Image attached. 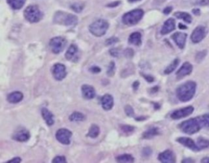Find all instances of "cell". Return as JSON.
<instances>
[{"instance_id":"obj_3","label":"cell","mask_w":209,"mask_h":163,"mask_svg":"<svg viewBox=\"0 0 209 163\" xmlns=\"http://www.w3.org/2000/svg\"><path fill=\"white\" fill-rule=\"evenodd\" d=\"M178 128L184 134L192 135L199 132V130L203 129V126L201 125L200 120L198 116L195 118H190V119L181 122L178 125Z\"/></svg>"},{"instance_id":"obj_53","label":"cell","mask_w":209,"mask_h":163,"mask_svg":"<svg viewBox=\"0 0 209 163\" xmlns=\"http://www.w3.org/2000/svg\"><path fill=\"white\" fill-rule=\"evenodd\" d=\"M182 163H194L195 162V160L190 157H186V158L182 159V161H181Z\"/></svg>"},{"instance_id":"obj_40","label":"cell","mask_w":209,"mask_h":163,"mask_svg":"<svg viewBox=\"0 0 209 163\" xmlns=\"http://www.w3.org/2000/svg\"><path fill=\"white\" fill-rule=\"evenodd\" d=\"M123 55L127 59H131V58H133L134 55H135V52H134V50L132 48H127L123 50Z\"/></svg>"},{"instance_id":"obj_51","label":"cell","mask_w":209,"mask_h":163,"mask_svg":"<svg viewBox=\"0 0 209 163\" xmlns=\"http://www.w3.org/2000/svg\"><path fill=\"white\" fill-rule=\"evenodd\" d=\"M172 10H173V8H172V6H168L166 7V8H164L163 10V13L164 15H169L172 12Z\"/></svg>"},{"instance_id":"obj_5","label":"cell","mask_w":209,"mask_h":163,"mask_svg":"<svg viewBox=\"0 0 209 163\" xmlns=\"http://www.w3.org/2000/svg\"><path fill=\"white\" fill-rule=\"evenodd\" d=\"M145 15V12L142 8H135L127 12L122 17V22L127 26H134L142 21Z\"/></svg>"},{"instance_id":"obj_45","label":"cell","mask_w":209,"mask_h":163,"mask_svg":"<svg viewBox=\"0 0 209 163\" xmlns=\"http://www.w3.org/2000/svg\"><path fill=\"white\" fill-rule=\"evenodd\" d=\"M88 70H89L90 73L93 74H100L101 72V69H100V67L97 66V65H93V66H91Z\"/></svg>"},{"instance_id":"obj_44","label":"cell","mask_w":209,"mask_h":163,"mask_svg":"<svg viewBox=\"0 0 209 163\" xmlns=\"http://www.w3.org/2000/svg\"><path fill=\"white\" fill-rule=\"evenodd\" d=\"M122 2L120 0H116V1H112V2L108 3L106 4V8H117L119 7V5L121 4Z\"/></svg>"},{"instance_id":"obj_22","label":"cell","mask_w":209,"mask_h":163,"mask_svg":"<svg viewBox=\"0 0 209 163\" xmlns=\"http://www.w3.org/2000/svg\"><path fill=\"white\" fill-rule=\"evenodd\" d=\"M24 99V94L20 91H12L7 95V101L12 104H16L21 102Z\"/></svg>"},{"instance_id":"obj_14","label":"cell","mask_w":209,"mask_h":163,"mask_svg":"<svg viewBox=\"0 0 209 163\" xmlns=\"http://www.w3.org/2000/svg\"><path fill=\"white\" fill-rule=\"evenodd\" d=\"M187 34L184 32H180V31H177L175 32L174 33H172L171 36V38L172 41L174 42V43L176 44V47L179 49H184L185 45H186V41H187Z\"/></svg>"},{"instance_id":"obj_7","label":"cell","mask_w":209,"mask_h":163,"mask_svg":"<svg viewBox=\"0 0 209 163\" xmlns=\"http://www.w3.org/2000/svg\"><path fill=\"white\" fill-rule=\"evenodd\" d=\"M48 45L51 52L55 55H58L65 50L67 45V40L63 36H56L50 39Z\"/></svg>"},{"instance_id":"obj_18","label":"cell","mask_w":209,"mask_h":163,"mask_svg":"<svg viewBox=\"0 0 209 163\" xmlns=\"http://www.w3.org/2000/svg\"><path fill=\"white\" fill-rule=\"evenodd\" d=\"M100 106L104 111H110L114 108L115 105V99L113 95L109 93H106L100 97Z\"/></svg>"},{"instance_id":"obj_34","label":"cell","mask_w":209,"mask_h":163,"mask_svg":"<svg viewBox=\"0 0 209 163\" xmlns=\"http://www.w3.org/2000/svg\"><path fill=\"white\" fill-rule=\"evenodd\" d=\"M116 72V64L115 61H110L107 66V70H106V74L108 77H114Z\"/></svg>"},{"instance_id":"obj_47","label":"cell","mask_w":209,"mask_h":163,"mask_svg":"<svg viewBox=\"0 0 209 163\" xmlns=\"http://www.w3.org/2000/svg\"><path fill=\"white\" fill-rule=\"evenodd\" d=\"M195 4L199 5L201 7H204L209 5V0H196Z\"/></svg>"},{"instance_id":"obj_43","label":"cell","mask_w":209,"mask_h":163,"mask_svg":"<svg viewBox=\"0 0 209 163\" xmlns=\"http://www.w3.org/2000/svg\"><path fill=\"white\" fill-rule=\"evenodd\" d=\"M141 75H142V78H143L148 83H153L154 82V80H155L154 77L151 74H145V73H141Z\"/></svg>"},{"instance_id":"obj_1","label":"cell","mask_w":209,"mask_h":163,"mask_svg":"<svg viewBox=\"0 0 209 163\" xmlns=\"http://www.w3.org/2000/svg\"><path fill=\"white\" fill-rule=\"evenodd\" d=\"M197 91V83L195 81H186L177 87L176 95L180 102L186 103L195 97Z\"/></svg>"},{"instance_id":"obj_25","label":"cell","mask_w":209,"mask_h":163,"mask_svg":"<svg viewBox=\"0 0 209 163\" xmlns=\"http://www.w3.org/2000/svg\"><path fill=\"white\" fill-rule=\"evenodd\" d=\"M68 118L71 122H83L86 120V115L82 112L74 111L70 114Z\"/></svg>"},{"instance_id":"obj_26","label":"cell","mask_w":209,"mask_h":163,"mask_svg":"<svg viewBox=\"0 0 209 163\" xmlns=\"http://www.w3.org/2000/svg\"><path fill=\"white\" fill-rule=\"evenodd\" d=\"M100 134V128L98 125L96 124H92L88 129L87 136L90 139H96L98 138Z\"/></svg>"},{"instance_id":"obj_33","label":"cell","mask_w":209,"mask_h":163,"mask_svg":"<svg viewBox=\"0 0 209 163\" xmlns=\"http://www.w3.org/2000/svg\"><path fill=\"white\" fill-rule=\"evenodd\" d=\"M197 145L199 149L201 150L206 149H209V140L208 139L203 138V137H199L197 140Z\"/></svg>"},{"instance_id":"obj_32","label":"cell","mask_w":209,"mask_h":163,"mask_svg":"<svg viewBox=\"0 0 209 163\" xmlns=\"http://www.w3.org/2000/svg\"><path fill=\"white\" fill-rule=\"evenodd\" d=\"M119 129L123 134L131 135L136 130V126H131V125H127V124H121L119 126Z\"/></svg>"},{"instance_id":"obj_29","label":"cell","mask_w":209,"mask_h":163,"mask_svg":"<svg viewBox=\"0 0 209 163\" xmlns=\"http://www.w3.org/2000/svg\"><path fill=\"white\" fill-rule=\"evenodd\" d=\"M179 64H180V59L179 58H176L174 60L171 62L170 64H168V66L165 68V69L163 70V74L165 75H169L171 74L172 73L174 72L176 70L177 67L179 66Z\"/></svg>"},{"instance_id":"obj_2","label":"cell","mask_w":209,"mask_h":163,"mask_svg":"<svg viewBox=\"0 0 209 163\" xmlns=\"http://www.w3.org/2000/svg\"><path fill=\"white\" fill-rule=\"evenodd\" d=\"M54 24L66 27H74L78 22V18L75 14L59 10L56 12L52 18Z\"/></svg>"},{"instance_id":"obj_21","label":"cell","mask_w":209,"mask_h":163,"mask_svg":"<svg viewBox=\"0 0 209 163\" xmlns=\"http://www.w3.org/2000/svg\"><path fill=\"white\" fill-rule=\"evenodd\" d=\"M40 113H41V116L43 118V121L45 122V123L47 124L48 126H53L55 124V116H54L53 113L51 111H50L47 108L43 107L40 110Z\"/></svg>"},{"instance_id":"obj_23","label":"cell","mask_w":209,"mask_h":163,"mask_svg":"<svg viewBox=\"0 0 209 163\" xmlns=\"http://www.w3.org/2000/svg\"><path fill=\"white\" fill-rule=\"evenodd\" d=\"M161 134V130L158 126H150L146 129L142 135V139L144 140H152L154 137L158 136Z\"/></svg>"},{"instance_id":"obj_12","label":"cell","mask_w":209,"mask_h":163,"mask_svg":"<svg viewBox=\"0 0 209 163\" xmlns=\"http://www.w3.org/2000/svg\"><path fill=\"white\" fill-rule=\"evenodd\" d=\"M31 137L30 132L24 127H19L14 131L12 135V139L16 142L25 143L29 140Z\"/></svg>"},{"instance_id":"obj_28","label":"cell","mask_w":209,"mask_h":163,"mask_svg":"<svg viewBox=\"0 0 209 163\" xmlns=\"http://www.w3.org/2000/svg\"><path fill=\"white\" fill-rule=\"evenodd\" d=\"M174 17L176 19L181 20L186 24H191L193 21V17H191V15L186 12H176L174 13Z\"/></svg>"},{"instance_id":"obj_55","label":"cell","mask_w":209,"mask_h":163,"mask_svg":"<svg viewBox=\"0 0 209 163\" xmlns=\"http://www.w3.org/2000/svg\"><path fill=\"white\" fill-rule=\"evenodd\" d=\"M192 13L193 15H195V16L198 17V16H199V15L201 14V11L199 8H194L192 10Z\"/></svg>"},{"instance_id":"obj_20","label":"cell","mask_w":209,"mask_h":163,"mask_svg":"<svg viewBox=\"0 0 209 163\" xmlns=\"http://www.w3.org/2000/svg\"><path fill=\"white\" fill-rule=\"evenodd\" d=\"M81 94L83 99L87 100L93 99L96 96V91L94 87L89 84H83L81 87Z\"/></svg>"},{"instance_id":"obj_31","label":"cell","mask_w":209,"mask_h":163,"mask_svg":"<svg viewBox=\"0 0 209 163\" xmlns=\"http://www.w3.org/2000/svg\"><path fill=\"white\" fill-rule=\"evenodd\" d=\"M84 8H85V4L83 3L75 2L70 5V10H72L75 13H81L83 11Z\"/></svg>"},{"instance_id":"obj_6","label":"cell","mask_w":209,"mask_h":163,"mask_svg":"<svg viewBox=\"0 0 209 163\" xmlns=\"http://www.w3.org/2000/svg\"><path fill=\"white\" fill-rule=\"evenodd\" d=\"M24 18L30 24H36L42 21L43 18V13L39 7L35 4L27 6L23 12Z\"/></svg>"},{"instance_id":"obj_9","label":"cell","mask_w":209,"mask_h":163,"mask_svg":"<svg viewBox=\"0 0 209 163\" xmlns=\"http://www.w3.org/2000/svg\"><path fill=\"white\" fill-rule=\"evenodd\" d=\"M51 72L54 79L57 82H62L67 76V69L62 63L54 64L51 69Z\"/></svg>"},{"instance_id":"obj_46","label":"cell","mask_w":209,"mask_h":163,"mask_svg":"<svg viewBox=\"0 0 209 163\" xmlns=\"http://www.w3.org/2000/svg\"><path fill=\"white\" fill-rule=\"evenodd\" d=\"M159 90H160L159 86H154V87H150V88L149 89L148 92L150 93V94H151V95H154L156 93H158V91H159Z\"/></svg>"},{"instance_id":"obj_57","label":"cell","mask_w":209,"mask_h":163,"mask_svg":"<svg viewBox=\"0 0 209 163\" xmlns=\"http://www.w3.org/2000/svg\"><path fill=\"white\" fill-rule=\"evenodd\" d=\"M142 1V0H127V2L130 3H137Z\"/></svg>"},{"instance_id":"obj_24","label":"cell","mask_w":209,"mask_h":163,"mask_svg":"<svg viewBox=\"0 0 209 163\" xmlns=\"http://www.w3.org/2000/svg\"><path fill=\"white\" fill-rule=\"evenodd\" d=\"M127 42L130 45H133L136 47H140L142 44V34L139 31H135L130 33L129 37L127 38Z\"/></svg>"},{"instance_id":"obj_19","label":"cell","mask_w":209,"mask_h":163,"mask_svg":"<svg viewBox=\"0 0 209 163\" xmlns=\"http://www.w3.org/2000/svg\"><path fill=\"white\" fill-rule=\"evenodd\" d=\"M176 21H175L174 18L170 17V18L167 19L166 21H164L163 25L161 26V29H160V33L161 35H167V34H169L172 32L176 29Z\"/></svg>"},{"instance_id":"obj_41","label":"cell","mask_w":209,"mask_h":163,"mask_svg":"<svg viewBox=\"0 0 209 163\" xmlns=\"http://www.w3.org/2000/svg\"><path fill=\"white\" fill-rule=\"evenodd\" d=\"M109 54L112 57L119 58L121 56V51L117 48H110L109 49Z\"/></svg>"},{"instance_id":"obj_16","label":"cell","mask_w":209,"mask_h":163,"mask_svg":"<svg viewBox=\"0 0 209 163\" xmlns=\"http://www.w3.org/2000/svg\"><path fill=\"white\" fill-rule=\"evenodd\" d=\"M158 160L162 163H175L176 161V157L175 153L171 149H166L158 155Z\"/></svg>"},{"instance_id":"obj_15","label":"cell","mask_w":209,"mask_h":163,"mask_svg":"<svg viewBox=\"0 0 209 163\" xmlns=\"http://www.w3.org/2000/svg\"><path fill=\"white\" fill-rule=\"evenodd\" d=\"M65 58L68 61L76 63L79 60V55H78V46L74 43H72L69 46V48L66 50L65 53Z\"/></svg>"},{"instance_id":"obj_4","label":"cell","mask_w":209,"mask_h":163,"mask_svg":"<svg viewBox=\"0 0 209 163\" xmlns=\"http://www.w3.org/2000/svg\"><path fill=\"white\" fill-rule=\"evenodd\" d=\"M110 28L109 21L104 19H98L88 26L89 33L96 38H101L106 34L107 31Z\"/></svg>"},{"instance_id":"obj_36","label":"cell","mask_w":209,"mask_h":163,"mask_svg":"<svg viewBox=\"0 0 209 163\" xmlns=\"http://www.w3.org/2000/svg\"><path fill=\"white\" fill-rule=\"evenodd\" d=\"M207 55V51L206 49L199 51V52H198L196 54H195V61H196L197 63H201V62L203 61L205 58H206Z\"/></svg>"},{"instance_id":"obj_37","label":"cell","mask_w":209,"mask_h":163,"mask_svg":"<svg viewBox=\"0 0 209 163\" xmlns=\"http://www.w3.org/2000/svg\"><path fill=\"white\" fill-rule=\"evenodd\" d=\"M124 113L128 118H135V110H134L133 107L130 104H127L124 107Z\"/></svg>"},{"instance_id":"obj_56","label":"cell","mask_w":209,"mask_h":163,"mask_svg":"<svg viewBox=\"0 0 209 163\" xmlns=\"http://www.w3.org/2000/svg\"><path fill=\"white\" fill-rule=\"evenodd\" d=\"M200 162L202 163H209V157H205L201 159Z\"/></svg>"},{"instance_id":"obj_38","label":"cell","mask_w":209,"mask_h":163,"mask_svg":"<svg viewBox=\"0 0 209 163\" xmlns=\"http://www.w3.org/2000/svg\"><path fill=\"white\" fill-rule=\"evenodd\" d=\"M119 42V38L116 36H111V37L108 38L105 42H104V44L107 47H112V46L117 44Z\"/></svg>"},{"instance_id":"obj_13","label":"cell","mask_w":209,"mask_h":163,"mask_svg":"<svg viewBox=\"0 0 209 163\" xmlns=\"http://www.w3.org/2000/svg\"><path fill=\"white\" fill-rule=\"evenodd\" d=\"M193 64H191L190 62L185 61L180 66V68L177 69L176 73V78L177 80H181L185 77L189 76L190 74H191V73L193 72Z\"/></svg>"},{"instance_id":"obj_11","label":"cell","mask_w":209,"mask_h":163,"mask_svg":"<svg viewBox=\"0 0 209 163\" xmlns=\"http://www.w3.org/2000/svg\"><path fill=\"white\" fill-rule=\"evenodd\" d=\"M194 111H195L194 106H185V107L177 109V110L172 111L170 114V117L173 120H180L191 115L194 113Z\"/></svg>"},{"instance_id":"obj_10","label":"cell","mask_w":209,"mask_h":163,"mask_svg":"<svg viewBox=\"0 0 209 163\" xmlns=\"http://www.w3.org/2000/svg\"><path fill=\"white\" fill-rule=\"evenodd\" d=\"M73 135L71 130L67 128H60L56 131V140L63 145H70L71 143V137Z\"/></svg>"},{"instance_id":"obj_54","label":"cell","mask_w":209,"mask_h":163,"mask_svg":"<svg viewBox=\"0 0 209 163\" xmlns=\"http://www.w3.org/2000/svg\"><path fill=\"white\" fill-rule=\"evenodd\" d=\"M187 25L184 23H179L178 24V29H180V30H185V29H187Z\"/></svg>"},{"instance_id":"obj_39","label":"cell","mask_w":209,"mask_h":163,"mask_svg":"<svg viewBox=\"0 0 209 163\" xmlns=\"http://www.w3.org/2000/svg\"><path fill=\"white\" fill-rule=\"evenodd\" d=\"M153 153V149H151V147L150 146H146L144 147L143 149H142V156L144 158H148Z\"/></svg>"},{"instance_id":"obj_8","label":"cell","mask_w":209,"mask_h":163,"mask_svg":"<svg viewBox=\"0 0 209 163\" xmlns=\"http://www.w3.org/2000/svg\"><path fill=\"white\" fill-rule=\"evenodd\" d=\"M208 29L204 25H198L192 31L190 34V41L194 44H198L203 41L207 37Z\"/></svg>"},{"instance_id":"obj_17","label":"cell","mask_w":209,"mask_h":163,"mask_svg":"<svg viewBox=\"0 0 209 163\" xmlns=\"http://www.w3.org/2000/svg\"><path fill=\"white\" fill-rule=\"evenodd\" d=\"M176 141L179 143L180 145H183L184 147L187 148V149H190V150L194 151V152H199L200 149H199V147L197 145V143L195 142L194 140H192L190 137L186 136H180L176 139Z\"/></svg>"},{"instance_id":"obj_52","label":"cell","mask_w":209,"mask_h":163,"mask_svg":"<svg viewBox=\"0 0 209 163\" xmlns=\"http://www.w3.org/2000/svg\"><path fill=\"white\" fill-rule=\"evenodd\" d=\"M152 105H153V108H154V110L155 111L157 110H159L161 109V104L158 103V102H155V101H152L151 102Z\"/></svg>"},{"instance_id":"obj_42","label":"cell","mask_w":209,"mask_h":163,"mask_svg":"<svg viewBox=\"0 0 209 163\" xmlns=\"http://www.w3.org/2000/svg\"><path fill=\"white\" fill-rule=\"evenodd\" d=\"M52 163H66L67 160H66V156L64 155H57L56 157H53V159L51 160Z\"/></svg>"},{"instance_id":"obj_27","label":"cell","mask_w":209,"mask_h":163,"mask_svg":"<svg viewBox=\"0 0 209 163\" xmlns=\"http://www.w3.org/2000/svg\"><path fill=\"white\" fill-rule=\"evenodd\" d=\"M115 160L119 163H131L135 161V157L131 153H122L115 157Z\"/></svg>"},{"instance_id":"obj_50","label":"cell","mask_w":209,"mask_h":163,"mask_svg":"<svg viewBox=\"0 0 209 163\" xmlns=\"http://www.w3.org/2000/svg\"><path fill=\"white\" fill-rule=\"evenodd\" d=\"M21 161H22V160H21V157H13V158L8 160V161H7L6 163H20L21 162Z\"/></svg>"},{"instance_id":"obj_35","label":"cell","mask_w":209,"mask_h":163,"mask_svg":"<svg viewBox=\"0 0 209 163\" xmlns=\"http://www.w3.org/2000/svg\"><path fill=\"white\" fill-rule=\"evenodd\" d=\"M199 118L203 128L209 129V113L199 116Z\"/></svg>"},{"instance_id":"obj_30","label":"cell","mask_w":209,"mask_h":163,"mask_svg":"<svg viewBox=\"0 0 209 163\" xmlns=\"http://www.w3.org/2000/svg\"><path fill=\"white\" fill-rule=\"evenodd\" d=\"M7 3L13 10L17 11L25 6L26 0H7Z\"/></svg>"},{"instance_id":"obj_49","label":"cell","mask_w":209,"mask_h":163,"mask_svg":"<svg viewBox=\"0 0 209 163\" xmlns=\"http://www.w3.org/2000/svg\"><path fill=\"white\" fill-rule=\"evenodd\" d=\"M134 119H135V121H137V122H145V121H146V120L148 119V117L144 115H139L137 116V117H135Z\"/></svg>"},{"instance_id":"obj_48","label":"cell","mask_w":209,"mask_h":163,"mask_svg":"<svg viewBox=\"0 0 209 163\" xmlns=\"http://www.w3.org/2000/svg\"><path fill=\"white\" fill-rule=\"evenodd\" d=\"M140 85H141L140 81L138 80L134 81L133 83H132V84H131V88H132V90H133L134 91H137L138 89H139L140 87Z\"/></svg>"}]
</instances>
